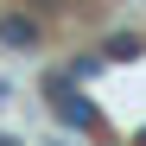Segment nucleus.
<instances>
[{
	"mask_svg": "<svg viewBox=\"0 0 146 146\" xmlns=\"http://www.w3.org/2000/svg\"><path fill=\"white\" fill-rule=\"evenodd\" d=\"M102 51H108V64H121V57H140V51H146V38H133V32H108Z\"/></svg>",
	"mask_w": 146,
	"mask_h": 146,
	"instance_id": "obj_4",
	"label": "nucleus"
},
{
	"mask_svg": "<svg viewBox=\"0 0 146 146\" xmlns=\"http://www.w3.org/2000/svg\"><path fill=\"white\" fill-rule=\"evenodd\" d=\"M38 44H44L38 13H0V51H38Z\"/></svg>",
	"mask_w": 146,
	"mask_h": 146,
	"instance_id": "obj_2",
	"label": "nucleus"
},
{
	"mask_svg": "<svg viewBox=\"0 0 146 146\" xmlns=\"http://www.w3.org/2000/svg\"><path fill=\"white\" fill-rule=\"evenodd\" d=\"M0 146H13V140H7V133H0Z\"/></svg>",
	"mask_w": 146,
	"mask_h": 146,
	"instance_id": "obj_5",
	"label": "nucleus"
},
{
	"mask_svg": "<svg viewBox=\"0 0 146 146\" xmlns=\"http://www.w3.org/2000/svg\"><path fill=\"white\" fill-rule=\"evenodd\" d=\"M102 70H108V51H76V57H70V76H76V83L102 76Z\"/></svg>",
	"mask_w": 146,
	"mask_h": 146,
	"instance_id": "obj_3",
	"label": "nucleus"
},
{
	"mask_svg": "<svg viewBox=\"0 0 146 146\" xmlns=\"http://www.w3.org/2000/svg\"><path fill=\"white\" fill-rule=\"evenodd\" d=\"M44 102H51V108H57V121H64V127H76V133H95V127H102L95 102H89V95H76V76H70V70L44 76Z\"/></svg>",
	"mask_w": 146,
	"mask_h": 146,
	"instance_id": "obj_1",
	"label": "nucleus"
}]
</instances>
